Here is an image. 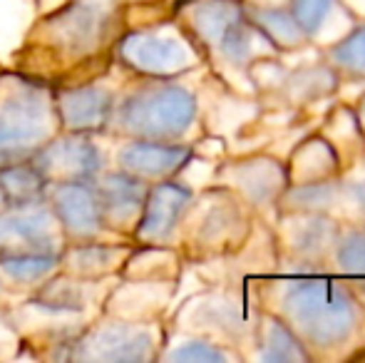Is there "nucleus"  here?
Masks as SVG:
<instances>
[{"mask_svg": "<svg viewBox=\"0 0 365 363\" xmlns=\"http://www.w3.org/2000/svg\"><path fill=\"white\" fill-rule=\"evenodd\" d=\"M286 314L318 346H333L348 339L356 324V309L341 286L328 279L296 281L286 294Z\"/></svg>", "mask_w": 365, "mask_h": 363, "instance_id": "nucleus-1", "label": "nucleus"}, {"mask_svg": "<svg viewBox=\"0 0 365 363\" xmlns=\"http://www.w3.org/2000/svg\"><path fill=\"white\" fill-rule=\"evenodd\" d=\"M194 112L197 102L187 90L164 85L132 95L122 105L120 122L145 137H177L192 125Z\"/></svg>", "mask_w": 365, "mask_h": 363, "instance_id": "nucleus-2", "label": "nucleus"}, {"mask_svg": "<svg viewBox=\"0 0 365 363\" xmlns=\"http://www.w3.org/2000/svg\"><path fill=\"white\" fill-rule=\"evenodd\" d=\"M53 120L43 95L20 90L0 107V160H13L48 137Z\"/></svg>", "mask_w": 365, "mask_h": 363, "instance_id": "nucleus-3", "label": "nucleus"}, {"mask_svg": "<svg viewBox=\"0 0 365 363\" xmlns=\"http://www.w3.org/2000/svg\"><path fill=\"white\" fill-rule=\"evenodd\" d=\"M120 55L130 68L149 75H172L187 68L189 53L174 38H162L152 33H137L125 38Z\"/></svg>", "mask_w": 365, "mask_h": 363, "instance_id": "nucleus-4", "label": "nucleus"}, {"mask_svg": "<svg viewBox=\"0 0 365 363\" xmlns=\"http://www.w3.org/2000/svg\"><path fill=\"white\" fill-rule=\"evenodd\" d=\"M197 28L229 58H241L246 53V28L239 5L226 0H207L197 10Z\"/></svg>", "mask_w": 365, "mask_h": 363, "instance_id": "nucleus-5", "label": "nucleus"}, {"mask_svg": "<svg viewBox=\"0 0 365 363\" xmlns=\"http://www.w3.org/2000/svg\"><path fill=\"white\" fill-rule=\"evenodd\" d=\"M192 202V192L182 184H159L152 189L147 199L145 214L140 222V237L145 239H164L174 227H177L179 217Z\"/></svg>", "mask_w": 365, "mask_h": 363, "instance_id": "nucleus-6", "label": "nucleus"}, {"mask_svg": "<svg viewBox=\"0 0 365 363\" xmlns=\"http://www.w3.org/2000/svg\"><path fill=\"white\" fill-rule=\"evenodd\" d=\"M55 212L65 229L80 237H90L102 227V209L97 194L82 182L60 184L55 192Z\"/></svg>", "mask_w": 365, "mask_h": 363, "instance_id": "nucleus-7", "label": "nucleus"}, {"mask_svg": "<svg viewBox=\"0 0 365 363\" xmlns=\"http://www.w3.org/2000/svg\"><path fill=\"white\" fill-rule=\"evenodd\" d=\"M107 28V10L100 8V3H77L60 13L58 18V38L65 43V48L85 53V50L95 48L102 40Z\"/></svg>", "mask_w": 365, "mask_h": 363, "instance_id": "nucleus-8", "label": "nucleus"}, {"mask_svg": "<svg viewBox=\"0 0 365 363\" xmlns=\"http://www.w3.org/2000/svg\"><path fill=\"white\" fill-rule=\"evenodd\" d=\"M0 244L13 252H55L53 227L43 212H18L0 222Z\"/></svg>", "mask_w": 365, "mask_h": 363, "instance_id": "nucleus-9", "label": "nucleus"}, {"mask_svg": "<svg viewBox=\"0 0 365 363\" xmlns=\"http://www.w3.org/2000/svg\"><path fill=\"white\" fill-rule=\"evenodd\" d=\"M112 112L110 92L97 88H77L63 95L60 115L73 130H97L107 122Z\"/></svg>", "mask_w": 365, "mask_h": 363, "instance_id": "nucleus-10", "label": "nucleus"}, {"mask_svg": "<svg viewBox=\"0 0 365 363\" xmlns=\"http://www.w3.org/2000/svg\"><path fill=\"white\" fill-rule=\"evenodd\" d=\"M189 155L192 152L187 147L159 145V142H137V145H130L122 152L120 160L135 175L162 177L169 175V172H177L189 160Z\"/></svg>", "mask_w": 365, "mask_h": 363, "instance_id": "nucleus-11", "label": "nucleus"}, {"mask_svg": "<svg viewBox=\"0 0 365 363\" xmlns=\"http://www.w3.org/2000/svg\"><path fill=\"white\" fill-rule=\"evenodd\" d=\"M92 359L105 361H142L149 356L152 339L142 331L122 329V326H110L102 329L87 341Z\"/></svg>", "mask_w": 365, "mask_h": 363, "instance_id": "nucleus-12", "label": "nucleus"}, {"mask_svg": "<svg viewBox=\"0 0 365 363\" xmlns=\"http://www.w3.org/2000/svg\"><path fill=\"white\" fill-rule=\"evenodd\" d=\"M102 217H112L117 222L130 219L145 202V187L140 180L127 175H107L97 189Z\"/></svg>", "mask_w": 365, "mask_h": 363, "instance_id": "nucleus-13", "label": "nucleus"}, {"mask_svg": "<svg viewBox=\"0 0 365 363\" xmlns=\"http://www.w3.org/2000/svg\"><path fill=\"white\" fill-rule=\"evenodd\" d=\"M45 172L40 167L15 165L0 170V199L10 207L28 209L43 197Z\"/></svg>", "mask_w": 365, "mask_h": 363, "instance_id": "nucleus-14", "label": "nucleus"}, {"mask_svg": "<svg viewBox=\"0 0 365 363\" xmlns=\"http://www.w3.org/2000/svg\"><path fill=\"white\" fill-rule=\"evenodd\" d=\"M45 165L40 170H58V172H68L75 177H87L92 172L100 170V152L85 140H65L60 145H53L48 152L43 155Z\"/></svg>", "mask_w": 365, "mask_h": 363, "instance_id": "nucleus-15", "label": "nucleus"}, {"mask_svg": "<svg viewBox=\"0 0 365 363\" xmlns=\"http://www.w3.org/2000/svg\"><path fill=\"white\" fill-rule=\"evenodd\" d=\"M55 267H58L55 252H13V249L0 252V269L15 281H38Z\"/></svg>", "mask_w": 365, "mask_h": 363, "instance_id": "nucleus-16", "label": "nucleus"}, {"mask_svg": "<svg viewBox=\"0 0 365 363\" xmlns=\"http://www.w3.org/2000/svg\"><path fill=\"white\" fill-rule=\"evenodd\" d=\"M256 25L279 45L296 43L298 35H301V28L296 25V20L291 15L281 13V10H261V13H256Z\"/></svg>", "mask_w": 365, "mask_h": 363, "instance_id": "nucleus-17", "label": "nucleus"}, {"mask_svg": "<svg viewBox=\"0 0 365 363\" xmlns=\"http://www.w3.org/2000/svg\"><path fill=\"white\" fill-rule=\"evenodd\" d=\"M333 0H291V18L301 33H316L331 13Z\"/></svg>", "mask_w": 365, "mask_h": 363, "instance_id": "nucleus-18", "label": "nucleus"}, {"mask_svg": "<svg viewBox=\"0 0 365 363\" xmlns=\"http://www.w3.org/2000/svg\"><path fill=\"white\" fill-rule=\"evenodd\" d=\"M266 359L269 361H306V351L296 344L289 329L274 324L269 331V344H266Z\"/></svg>", "mask_w": 365, "mask_h": 363, "instance_id": "nucleus-19", "label": "nucleus"}, {"mask_svg": "<svg viewBox=\"0 0 365 363\" xmlns=\"http://www.w3.org/2000/svg\"><path fill=\"white\" fill-rule=\"evenodd\" d=\"M336 63L351 73H365V28H356L336 48Z\"/></svg>", "mask_w": 365, "mask_h": 363, "instance_id": "nucleus-20", "label": "nucleus"}, {"mask_svg": "<svg viewBox=\"0 0 365 363\" xmlns=\"http://www.w3.org/2000/svg\"><path fill=\"white\" fill-rule=\"evenodd\" d=\"M341 264L346 272L365 276V237H353L343 244Z\"/></svg>", "mask_w": 365, "mask_h": 363, "instance_id": "nucleus-21", "label": "nucleus"}, {"mask_svg": "<svg viewBox=\"0 0 365 363\" xmlns=\"http://www.w3.org/2000/svg\"><path fill=\"white\" fill-rule=\"evenodd\" d=\"M172 361H204V363L217 361V363H221L224 361V354L217 349H212L209 344H199V341H194V344H187V346H182V349L174 351Z\"/></svg>", "mask_w": 365, "mask_h": 363, "instance_id": "nucleus-22", "label": "nucleus"}, {"mask_svg": "<svg viewBox=\"0 0 365 363\" xmlns=\"http://www.w3.org/2000/svg\"><path fill=\"white\" fill-rule=\"evenodd\" d=\"M112 257L110 249H102V247H90V249H80L77 252V264L85 269H97L102 264H107Z\"/></svg>", "mask_w": 365, "mask_h": 363, "instance_id": "nucleus-23", "label": "nucleus"}]
</instances>
